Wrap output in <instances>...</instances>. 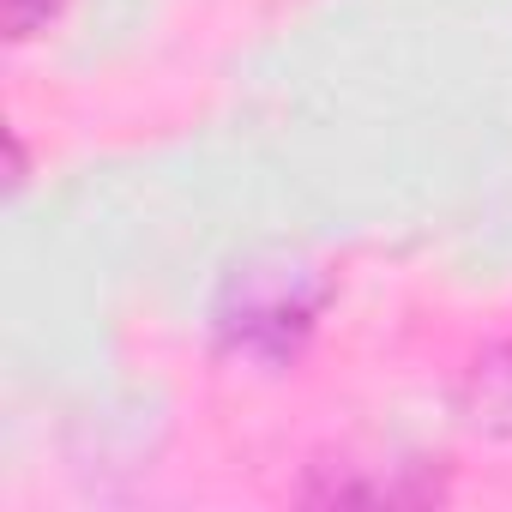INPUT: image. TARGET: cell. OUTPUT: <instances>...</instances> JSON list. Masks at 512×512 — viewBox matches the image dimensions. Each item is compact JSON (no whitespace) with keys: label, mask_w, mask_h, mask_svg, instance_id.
Returning <instances> with one entry per match:
<instances>
[{"label":"cell","mask_w":512,"mask_h":512,"mask_svg":"<svg viewBox=\"0 0 512 512\" xmlns=\"http://www.w3.org/2000/svg\"><path fill=\"white\" fill-rule=\"evenodd\" d=\"M458 416L476 440H512V338L470 362L458 386Z\"/></svg>","instance_id":"7a4b0ae2"},{"label":"cell","mask_w":512,"mask_h":512,"mask_svg":"<svg viewBox=\"0 0 512 512\" xmlns=\"http://www.w3.org/2000/svg\"><path fill=\"white\" fill-rule=\"evenodd\" d=\"M61 7H67V0H7V31H13V43H31Z\"/></svg>","instance_id":"3957f363"},{"label":"cell","mask_w":512,"mask_h":512,"mask_svg":"<svg viewBox=\"0 0 512 512\" xmlns=\"http://www.w3.org/2000/svg\"><path fill=\"white\" fill-rule=\"evenodd\" d=\"M320 308H326V284L308 266H247L229 278L217 302V332L235 356L284 362L302 350Z\"/></svg>","instance_id":"6da1fadb"}]
</instances>
